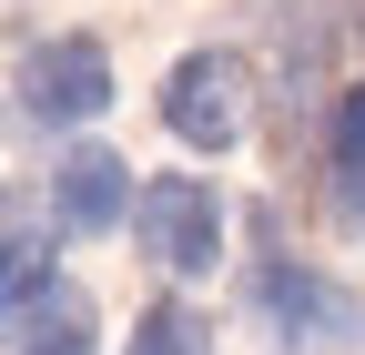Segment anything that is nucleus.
I'll return each mask as SVG.
<instances>
[{
    "label": "nucleus",
    "instance_id": "nucleus-5",
    "mask_svg": "<svg viewBox=\"0 0 365 355\" xmlns=\"http://www.w3.org/2000/svg\"><path fill=\"white\" fill-rule=\"evenodd\" d=\"M132 203H143V183H132V163L102 153V143H81L51 163V234H122L132 224Z\"/></svg>",
    "mask_w": 365,
    "mask_h": 355
},
{
    "label": "nucleus",
    "instance_id": "nucleus-2",
    "mask_svg": "<svg viewBox=\"0 0 365 355\" xmlns=\"http://www.w3.org/2000/svg\"><path fill=\"white\" fill-rule=\"evenodd\" d=\"M132 244H143L163 274H213L223 264V193L203 183V173H143Z\"/></svg>",
    "mask_w": 365,
    "mask_h": 355
},
{
    "label": "nucleus",
    "instance_id": "nucleus-4",
    "mask_svg": "<svg viewBox=\"0 0 365 355\" xmlns=\"http://www.w3.org/2000/svg\"><path fill=\"white\" fill-rule=\"evenodd\" d=\"M254 315L284 335V345H365V294H345L325 264H294V254H274L254 264Z\"/></svg>",
    "mask_w": 365,
    "mask_h": 355
},
{
    "label": "nucleus",
    "instance_id": "nucleus-1",
    "mask_svg": "<svg viewBox=\"0 0 365 355\" xmlns=\"http://www.w3.org/2000/svg\"><path fill=\"white\" fill-rule=\"evenodd\" d=\"M112 51L91 31H51V41H31L21 51V122L41 132H81V122H102L112 112Z\"/></svg>",
    "mask_w": 365,
    "mask_h": 355
},
{
    "label": "nucleus",
    "instance_id": "nucleus-9",
    "mask_svg": "<svg viewBox=\"0 0 365 355\" xmlns=\"http://www.w3.org/2000/svg\"><path fill=\"white\" fill-rule=\"evenodd\" d=\"M325 153H335V163H365V81H345V102H335V122H325Z\"/></svg>",
    "mask_w": 365,
    "mask_h": 355
},
{
    "label": "nucleus",
    "instance_id": "nucleus-6",
    "mask_svg": "<svg viewBox=\"0 0 365 355\" xmlns=\"http://www.w3.org/2000/svg\"><path fill=\"white\" fill-rule=\"evenodd\" d=\"M11 355H91V304H81V284H41V294H21L11 304Z\"/></svg>",
    "mask_w": 365,
    "mask_h": 355
},
{
    "label": "nucleus",
    "instance_id": "nucleus-3",
    "mask_svg": "<svg viewBox=\"0 0 365 355\" xmlns=\"http://www.w3.org/2000/svg\"><path fill=\"white\" fill-rule=\"evenodd\" d=\"M153 112H163V132H173L182 153H234L244 122H254V102H244V61H234V51H182V61L163 71Z\"/></svg>",
    "mask_w": 365,
    "mask_h": 355
},
{
    "label": "nucleus",
    "instance_id": "nucleus-10",
    "mask_svg": "<svg viewBox=\"0 0 365 355\" xmlns=\"http://www.w3.org/2000/svg\"><path fill=\"white\" fill-rule=\"evenodd\" d=\"M335 234H365V163H335Z\"/></svg>",
    "mask_w": 365,
    "mask_h": 355
},
{
    "label": "nucleus",
    "instance_id": "nucleus-8",
    "mask_svg": "<svg viewBox=\"0 0 365 355\" xmlns=\"http://www.w3.org/2000/svg\"><path fill=\"white\" fill-rule=\"evenodd\" d=\"M51 284V244H41V224H11V304Z\"/></svg>",
    "mask_w": 365,
    "mask_h": 355
},
{
    "label": "nucleus",
    "instance_id": "nucleus-7",
    "mask_svg": "<svg viewBox=\"0 0 365 355\" xmlns=\"http://www.w3.org/2000/svg\"><path fill=\"white\" fill-rule=\"evenodd\" d=\"M122 355H213V335L182 315V304H153V315H132V345Z\"/></svg>",
    "mask_w": 365,
    "mask_h": 355
}]
</instances>
